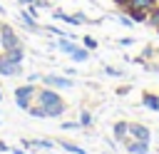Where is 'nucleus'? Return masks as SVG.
Here are the masks:
<instances>
[{"instance_id": "1", "label": "nucleus", "mask_w": 159, "mask_h": 154, "mask_svg": "<svg viewBox=\"0 0 159 154\" xmlns=\"http://www.w3.org/2000/svg\"><path fill=\"white\" fill-rule=\"evenodd\" d=\"M35 94H37V84L35 82H25V84L15 87V104L27 112L30 104H35Z\"/></svg>"}, {"instance_id": "2", "label": "nucleus", "mask_w": 159, "mask_h": 154, "mask_svg": "<svg viewBox=\"0 0 159 154\" xmlns=\"http://www.w3.org/2000/svg\"><path fill=\"white\" fill-rule=\"evenodd\" d=\"M17 45H22V42H20V35L15 32V27L7 25V22H0V52L12 50Z\"/></svg>"}, {"instance_id": "3", "label": "nucleus", "mask_w": 159, "mask_h": 154, "mask_svg": "<svg viewBox=\"0 0 159 154\" xmlns=\"http://www.w3.org/2000/svg\"><path fill=\"white\" fill-rule=\"evenodd\" d=\"M40 82L45 87H52V89H72L75 87V79L60 77V75H40Z\"/></svg>"}, {"instance_id": "4", "label": "nucleus", "mask_w": 159, "mask_h": 154, "mask_svg": "<svg viewBox=\"0 0 159 154\" xmlns=\"http://www.w3.org/2000/svg\"><path fill=\"white\" fill-rule=\"evenodd\" d=\"M35 102L37 104H42V107H50V104H57V102H62V97H60V89H52V87H40L37 89V94H35Z\"/></svg>"}, {"instance_id": "5", "label": "nucleus", "mask_w": 159, "mask_h": 154, "mask_svg": "<svg viewBox=\"0 0 159 154\" xmlns=\"http://www.w3.org/2000/svg\"><path fill=\"white\" fill-rule=\"evenodd\" d=\"M127 139H137V142H149L152 139V132L147 124L142 122H129V137Z\"/></svg>"}, {"instance_id": "6", "label": "nucleus", "mask_w": 159, "mask_h": 154, "mask_svg": "<svg viewBox=\"0 0 159 154\" xmlns=\"http://www.w3.org/2000/svg\"><path fill=\"white\" fill-rule=\"evenodd\" d=\"M20 72H22V65L10 62V60L0 52V77H15V75H20Z\"/></svg>"}, {"instance_id": "7", "label": "nucleus", "mask_w": 159, "mask_h": 154, "mask_svg": "<svg viewBox=\"0 0 159 154\" xmlns=\"http://www.w3.org/2000/svg\"><path fill=\"white\" fill-rule=\"evenodd\" d=\"M17 17H20V25H22L25 30H30V32H40V30H42V27H40V22H37V17H32L27 7H25V10H20V15H17Z\"/></svg>"}, {"instance_id": "8", "label": "nucleus", "mask_w": 159, "mask_h": 154, "mask_svg": "<svg viewBox=\"0 0 159 154\" xmlns=\"http://www.w3.org/2000/svg\"><path fill=\"white\" fill-rule=\"evenodd\" d=\"M124 149L129 154H149V142H137V139H124Z\"/></svg>"}, {"instance_id": "9", "label": "nucleus", "mask_w": 159, "mask_h": 154, "mask_svg": "<svg viewBox=\"0 0 159 154\" xmlns=\"http://www.w3.org/2000/svg\"><path fill=\"white\" fill-rule=\"evenodd\" d=\"M124 10H127V15L132 17V22H134V25H139V22H147V15H149L147 10H142V7H132V5H127Z\"/></svg>"}, {"instance_id": "10", "label": "nucleus", "mask_w": 159, "mask_h": 154, "mask_svg": "<svg viewBox=\"0 0 159 154\" xmlns=\"http://www.w3.org/2000/svg\"><path fill=\"white\" fill-rule=\"evenodd\" d=\"M112 132H114V139L117 142H124L127 137H129V122H114V127H112Z\"/></svg>"}, {"instance_id": "11", "label": "nucleus", "mask_w": 159, "mask_h": 154, "mask_svg": "<svg viewBox=\"0 0 159 154\" xmlns=\"http://www.w3.org/2000/svg\"><path fill=\"white\" fill-rule=\"evenodd\" d=\"M10 62H15V65H22V57H25V47L22 45H17V47H12V50H5L2 52Z\"/></svg>"}, {"instance_id": "12", "label": "nucleus", "mask_w": 159, "mask_h": 154, "mask_svg": "<svg viewBox=\"0 0 159 154\" xmlns=\"http://www.w3.org/2000/svg\"><path fill=\"white\" fill-rule=\"evenodd\" d=\"M65 109H67V104H65V102H57V104L45 107V114H47V119H60V117L65 114Z\"/></svg>"}, {"instance_id": "13", "label": "nucleus", "mask_w": 159, "mask_h": 154, "mask_svg": "<svg viewBox=\"0 0 159 154\" xmlns=\"http://www.w3.org/2000/svg\"><path fill=\"white\" fill-rule=\"evenodd\" d=\"M142 104H144L147 109L157 112V109H159V97H157L154 92H144V94H142Z\"/></svg>"}, {"instance_id": "14", "label": "nucleus", "mask_w": 159, "mask_h": 154, "mask_svg": "<svg viewBox=\"0 0 159 154\" xmlns=\"http://www.w3.org/2000/svg\"><path fill=\"white\" fill-rule=\"evenodd\" d=\"M57 50H60V52H65V55H72V52L77 50V42H75V40H70V37H60Z\"/></svg>"}, {"instance_id": "15", "label": "nucleus", "mask_w": 159, "mask_h": 154, "mask_svg": "<svg viewBox=\"0 0 159 154\" xmlns=\"http://www.w3.org/2000/svg\"><path fill=\"white\" fill-rule=\"evenodd\" d=\"M57 144H60V149H65V152H70V154H87L82 147H77V144H72V142H65V139H60Z\"/></svg>"}, {"instance_id": "16", "label": "nucleus", "mask_w": 159, "mask_h": 154, "mask_svg": "<svg viewBox=\"0 0 159 154\" xmlns=\"http://www.w3.org/2000/svg\"><path fill=\"white\" fill-rule=\"evenodd\" d=\"M129 5L132 7H142V10H152V7H157L159 5V0H129Z\"/></svg>"}, {"instance_id": "17", "label": "nucleus", "mask_w": 159, "mask_h": 154, "mask_svg": "<svg viewBox=\"0 0 159 154\" xmlns=\"http://www.w3.org/2000/svg\"><path fill=\"white\" fill-rule=\"evenodd\" d=\"M27 114H30V117H35V119H47V114H45V107H42V104H37V102H35V104H30Z\"/></svg>"}, {"instance_id": "18", "label": "nucleus", "mask_w": 159, "mask_h": 154, "mask_svg": "<svg viewBox=\"0 0 159 154\" xmlns=\"http://www.w3.org/2000/svg\"><path fill=\"white\" fill-rule=\"evenodd\" d=\"M72 60H75V62H84V60H89V50L77 45V50L72 52Z\"/></svg>"}, {"instance_id": "19", "label": "nucleus", "mask_w": 159, "mask_h": 154, "mask_svg": "<svg viewBox=\"0 0 159 154\" xmlns=\"http://www.w3.org/2000/svg\"><path fill=\"white\" fill-rule=\"evenodd\" d=\"M77 122H80V127H92V122H94V119H92V112H87V109L80 112V119H77Z\"/></svg>"}, {"instance_id": "20", "label": "nucleus", "mask_w": 159, "mask_h": 154, "mask_svg": "<svg viewBox=\"0 0 159 154\" xmlns=\"http://www.w3.org/2000/svg\"><path fill=\"white\" fill-rule=\"evenodd\" d=\"M97 37H92V35H84L82 37V47H87V50H97Z\"/></svg>"}, {"instance_id": "21", "label": "nucleus", "mask_w": 159, "mask_h": 154, "mask_svg": "<svg viewBox=\"0 0 159 154\" xmlns=\"http://www.w3.org/2000/svg\"><path fill=\"white\" fill-rule=\"evenodd\" d=\"M147 22H149V25H154V27L159 25V5L149 10V15H147Z\"/></svg>"}, {"instance_id": "22", "label": "nucleus", "mask_w": 159, "mask_h": 154, "mask_svg": "<svg viewBox=\"0 0 159 154\" xmlns=\"http://www.w3.org/2000/svg\"><path fill=\"white\" fill-rule=\"evenodd\" d=\"M55 144L52 142H47V139H35L32 142V149H52Z\"/></svg>"}, {"instance_id": "23", "label": "nucleus", "mask_w": 159, "mask_h": 154, "mask_svg": "<svg viewBox=\"0 0 159 154\" xmlns=\"http://www.w3.org/2000/svg\"><path fill=\"white\" fill-rule=\"evenodd\" d=\"M52 17H55V20H60V22H67V17H70V15H67L65 10H52Z\"/></svg>"}, {"instance_id": "24", "label": "nucleus", "mask_w": 159, "mask_h": 154, "mask_svg": "<svg viewBox=\"0 0 159 154\" xmlns=\"http://www.w3.org/2000/svg\"><path fill=\"white\" fill-rule=\"evenodd\" d=\"M104 72H107V75H109V77H122V72H119V70H117V67H109V65H107V67H104Z\"/></svg>"}, {"instance_id": "25", "label": "nucleus", "mask_w": 159, "mask_h": 154, "mask_svg": "<svg viewBox=\"0 0 159 154\" xmlns=\"http://www.w3.org/2000/svg\"><path fill=\"white\" fill-rule=\"evenodd\" d=\"M62 129H80V122H62Z\"/></svg>"}, {"instance_id": "26", "label": "nucleus", "mask_w": 159, "mask_h": 154, "mask_svg": "<svg viewBox=\"0 0 159 154\" xmlns=\"http://www.w3.org/2000/svg\"><path fill=\"white\" fill-rule=\"evenodd\" d=\"M119 22H122V25H124V27H132V25H134V22H132V17H129V15H124V17H119Z\"/></svg>"}, {"instance_id": "27", "label": "nucleus", "mask_w": 159, "mask_h": 154, "mask_svg": "<svg viewBox=\"0 0 159 154\" xmlns=\"http://www.w3.org/2000/svg\"><path fill=\"white\" fill-rule=\"evenodd\" d=\"M119 45H122V47H129V45H134V37H122V40H119Z\"/></svg>"}, {"instance_id": "28", "label": "nucleus", "mask_w": 159, "mask_h": 154, "mask_svg": "<svg viewBox=\"0 0 159 154\" xmlns=\"http://www.w3.org/2000/svg\"><path fill=\"white\" fill-rule=\"evenodd\" d=\"M129 92H132V87H129V84H124V87H119V89H117V94H129Z\"/></svg>"}, {"instance_id": "29", "label": "nucleus", "mask_w": 159, "mask_h": 154, "mask_svg": "<svg viewBox=\"0 0 159 154\" xmlns=\"http://www.w3.org/2000/svg\"><path fill=\"white\" fill-rule=\"evenodd\" d=\"M30 2H35V0H17V5H22V7H25V5H30Z\"/></svg>"}, {"instance_id": "30", "label": "nucleus", "mask_w": 159, "mask_h": 154, "mask_svg": "<svg viewBox=\"0 0 159 154\" xmlns=\"http://www.w3.org/2000/svg\"><path fill=\"white\" fill-rule=\"evenodd\" d=\"M7 149H10V147H7L5 142H0V152H7Z\"/></svg>"}, {"instance_id": "31", "label": "nucleus", "mask_w": 159, "mask_h": 154, "mask_svg": "<svg viewBox=\"0 0 159 154\" xmlns=\"http://www.w3.org/2000/svg\"><path fill=\"white\" fill-rule=\"evenodd\" d=\"M12 154H27V152H25V149H20V147H17V149H12Z\"/></svg>"}, {"instance_id": "32", "label": "nucleus", "mask_w": 159, "mask_h": 154, "mask_svg": "<svg viewBox=\"0 0 159 154\" xmlns=\"http://www.w3.org/2000/svg\"><path fill=\"white\" fill-rule=\"evenodd\" d=\"M0 15H5V7H2V5H0Z\"/></svg>"}, {"instance_id": "33", "label": "nucleus", "mask_w": 159, "mask_h": 154, "mask_svg": "<svg viewBox=\"0 0 159 154\" xmlns=\"http://www.w3.org/2000/svg\"><path fill=\"white\" fill-rule=\"evenodd\" d=\"M157 57H159V47H157Z\"/></svg>"}, {"instance_id": "34", "label": "nucleus", "mask_w": 159, "mask_h": 154, "mask_svg": "<svg viewBox=\"0 0 159 154\" xmlns=\"http://www.w3.org/2000/svg\"><path fill=\"white\" fill-rule=\"evenodd\" d=\"M0 99H2V92H0Z\"/></svg>"}, {"instance_id": "35", "label": "nucleus", "mask_w": 159, "mask_h": 154, "mask_svg": "<svg viewBox=\"0 0 159 154\" xmlns=\"http://www.w3.org/2000/svg\"><path fill=\"white\" fill-rule=\"evenodd\" d=\"M157 32H159V25H157Z\"/></svg>"}, {"instance_id": "36", "label": "nucleus", "mask_w": 159, "mask_h": 154, "mask_svg": "<svg viewBox=\"0 0 159 154\" xmlns=\"http://www.w3.org/2000/svg\"><path fill=\"white\" fill-rule=\"evenodd\" d=\"M157 97H159V94H157Z\"/></svg>"}, {"instance_id": "37", "label": "nucleus", "mask_w": 159, "mask_h": 154, "mask_svg": "<svg viewBox=\"0 0 159 154\" xmlns=\"http://www.w3.org/2000/svg\"><path fill=\"white\" fill-rule=\"evenodd\" d=\"M157 112H159V109H157Z\"/></svg>"}]
</instances>
